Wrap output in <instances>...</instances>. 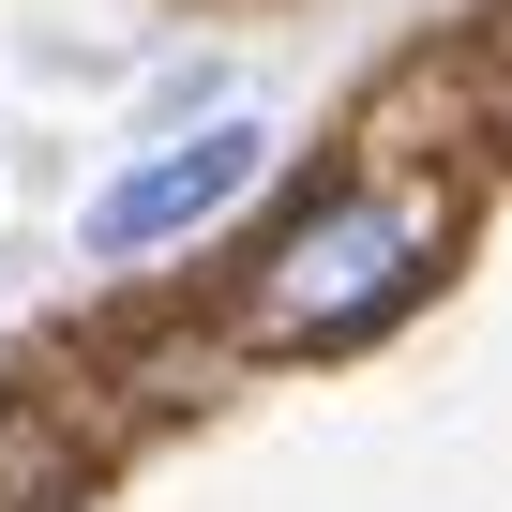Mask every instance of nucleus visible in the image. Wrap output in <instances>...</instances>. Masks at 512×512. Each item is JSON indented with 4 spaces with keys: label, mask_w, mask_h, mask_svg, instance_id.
<instances>
[{
    "label": "nucleus",
    "mask_w": 512,
    "mask_h": 512,
    "mask_svg": "<svg viewBox=\"0 0 512 512\" xmlns=\"http://www.w3.org/2000/svg\"><path fill=\"white\" fill-rule=\"evenodd\" d=\"M437 241H452V211L422 196V181H317L272 241H256V272H241V347H287V362H317V347H362L377 317H407L422 287H437Z\"/></svg>",
    "instance_id": "nucleus-1"
},
{
    "label": "nucleus",
    "mask_w": 512,
    "mask_h": 512,
    "mask_svg": "<svg viewBox=\"0 0 512 512\" xmlns=\"http://www.w3.org/2000/svg\"><path fill=\"white\" fill-rule=\"evenodd\" d=\"M256 166H272V121H196V136H166V151H136L91 211H76V256H106V272H136V256H166L181 226H211Z\"/></svg>",
    "instance_id": "nucleus-2"
}]
</instances>
